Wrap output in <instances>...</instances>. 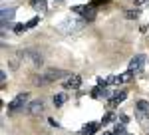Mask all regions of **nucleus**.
<instances>
[{
    "label": "nucleus",
    "instance_id": "1",
    "mask_svg": "<svg viewBox=\"0 0 149 135\" xmlns=\"http://www.w3.org/2000/svg\"><path fill=\"white\" fill-rule=\"evenodd\" d=\"M72 10L76 12V14H80L81 18H86L88 22H92L93 18H95V6L90 4V6H74Z\"/></svg>",
    "mask_w": 149,
    "mask_h": 135
},
{
    "label": "nucleus",
    "instance_id": "2",
    "mask_svg": "<svg viewBox=\"0 0 149 135\" xmlns=\"http://www.w3.org/2000/svg\"><path fill=\"white\" fill-rule=\"evenodd\" d=\"M145 62H147V58L143 56V54H139V56L131 58V62H129V72H133V74H139V72H143V68H145Z\"/></svg>",
    "mask_w": 149,
    "mask_h": 135
},
{
    "label": "nucleus",
    "instance_id": "3",
    "mask_svg": "<svg viewBox=\"0 0 149 135\" xmlns=\"http://www.w3.org/2000/svg\"><path fill=\"white\" fill-rule=\"evenodd\" d=\"M86 18H74V20H66L64 24H68V26H62V30L64 32H76V30H81L84 26H86Z\"/></svg>",
    "mask_w": 149,
    "mask_h": 135
},
{
    "label": "nucleus",
    "instance_id": "4",
    "mask_svg": "<svg viewBox=\"0 0 149 135\" xmlns=\"http://www.w3.org/2000/svg\"><path fill=\"white\" fill-rule=\"evenodd\" d=\"M26 101H28V93H18V95H16V97L10 101V105H8V111L14 113L16 109H20V107H22Z\"/></svg>",
    "mask_w": 149,
    "mask_h": 135
},
{
    "label": "nucleus",
    "instance_id": "5",
    "mask_svg": "<svg viewBox=\"0 0 149 135\" xmlns=\"http://www.w3.org/2000/svg\"><path fill=\"white\" fill-rule=\"evenodd\" d=\"M42 111H44V101L42 100H36V101H32V103H28V113H30L32 117L40 115Z\"/></svg>",
    "mask_w": 149,
    "mask_h": 135
},
{
    "label": "nucleus",
    "instance_id": "6",
    "mask_svg": "<svg viewBox=\"0 0 149 135\" xmlns=\"http://www.w3.org/2000/svg\"><path fill=\"white\" fill-rule=\"evenodd\" d=\"M14 14H16V8H2V12H0V18H2V28L10 24V20L14 18Z\"/></svg>",
    "mask_w": 149,
    "mask_h": 135
},
{
    "label": "nucleus",
    "instance_id": "7",
    "mask_svg": "<svg viewBox=\"0 0 149 135\" xmlns=\"http://www.w3.org/2000/svg\"><path fill=\"white\" fill-rule=\"evenodd\" d=\"M80 86H81V78H80V76H76V74L70 76V78L66 79V88H68V90H78Z\"/></svg>",
    "mask_w": 149,
    "mask_h": 135
},
{
    "label": "nucleus",
    "instance_id": "8",
    "mask_svg": "<svg viewBox=\"0 0 149 135\" xmlns=\"http://www.w3.org/2000/svg\"><path fill=\"white\" fill-rule=\"evenodd\" d=\"M60 78H64V72H60V70H48L46 76H44L46 81H54V79H60Z\"/></svg>",
    "mask_w": 149,
    "mask_h": 135
},
{
    "label": "nucleus",
    "instance_id": "9",
    "mask_svg": "<svg viewBox=\"0 0 149 135\" xmlns=\"http://www.w3.org/2000/svg\"><path fill=\"white\" fill-rule=\"evenodd\" d=\"M97 129H100V125H97V123H86L84 127H81L80 135H93Z\"/></svg>",
    "mask_w": 149,
    "mask_h": 135
},
{
    "label": "nucleus",
    "instance_id": "10",
    "mask_svg": "<svg viewBox=\"0 0 149 135\" xmlns=\"http://www.w3.org/2000/svg\"><path fill=\"white\" fill-rule=\"evenodd\" d=\"M125 97H127V91H115V95L109 100V105L113 107V105H117V103H121Z\"/></svg>",
    "mask_w": 149,
    "mask_h": 135
},
{
    "label": "nucleus",
    "instance_id": "11",
    "mask_svg": "<svg viewBox=\"0 0 149 135\" xmlns=\"http://www.w3.org/2000/svg\"><path fill=\"white\" fill-rule=\"evenodd\" d=\"M30 6H32L34 10H38V12H44L48 8L46 0H30Z\"/></svg>",
    "mask_w": 149,
    "mask_h": 135
},
{
    "label": "nucleus",
    "instance_id": "12",
    "mask_svg": "<svg viewBox=\"0 0 149 135\" xmlns=\"http://www.w3.org/2000/svg\"><path fill=\"white\" fill-rule=\"evenodd\" d=\"M135 111H139V113H149V101L139 100L137 103H135Z\"/></svg>",
    "mask_w": 149,
    "mask_h": 135
},
{
    "label": "nucleus",
    "instance_id": "13",
    "mask_svg": "<svg viewBox=\"0 0 149 135\" xmlns=\"http://www.w3.org/2000/svg\"><path fill=\"white\" fill-rule=\"evenodd\" d=\"M64 101H66V95H64V93H56V95H54V105H56V107H62Z\"/></svg>",
    "mask_w": 149,
    "mask_h": 135
},
{
    "label": "nucleus",
    "instance_id": "14",
    "mask_svg": "<svg viewBox=\"0 0 149 135\" xmlns=\"http://www.w3.org/2000/svg\"><path fill=\"white\" fill-rule=\"evenodd\" d=\"M107 84L109 86H119V84H123V79H121V76H109L107 78Z\"/></svg>",
    "mask_w": 149,
    "mask_h": 135
},
{
    "label": "nucleus",
    "instance_id": "15",
    "mask_svg": "<svg viewBox=\"0 0 149 135\" xmlns=\"http://www.w3.org/2000/svg\"><path fill=\"white\" fill-rule=\"evenodd\" d=\"M113 135H125V125H123V123H115Z\"/></svg>",
    "mask_w": 149,
    "mask_h": 135
},
{
    "label": "nucleus",
    "instance_id": "16",
    "mask_svg": "<svg viewBox=\"0 0 149 135\" xmlns=\"http://www.w3.org/2000/svg\"><path fill=\"white\" fill-rule=\"evenodd\" d=\"M115 119H117V115H115V113H111V111H107L105 113V115H103V123H111V121H115Z\"/></svg>",
    "mask_w": 149,
    "mask_h": 135
},
{
    "label": "nucleus",
    "instance_id": "17",
    "mask_svg": "<svg viewBox=\"0 0 149 135\" xmlns=\"http://www.w3.org/2000/svg\"><path fill=\"white\" fill-rule=\"evenodd\" d=\"M139 14H141V10H139V8H135V10H127V12H125L127 18H139Z\"/></svg>",
    "mask_w": 149,
    "mask_h": 135
},
{
    "label": "nucleus",
    "instance_id": "18",
    "mask_svg": "<svg viewBox=\"0 0 149 135\" xmlns=\"http://www.w3.org/2000/svg\"><path fill=\"white\" fill-rule=\"evenodd\" d=\"M28 30V24H16L14 26V32L16 34H22V32H26Z\"/></svg>",
    "mask_w": 149,
    "mask_h": 135
},
{
    "label": "nucleus",
    "instance_id": "19",
    "mask_svg": "<svg viewBox=\"0 0 149 135\" xmlns=\"http://www.w3.org/2000/svg\"><path fill=\"white\" fill-rule=\"evenodd\" d=\"M121 79H123V84H125V81H131V79H133V72L127 70L125 74H121Z\"/></svg>",
    "mask_w": 149,
    "mask_h": 135
},
{
    "label": "nucleus",
    "instance_id": "20",
    "mask_svg": "<svg viewBox=\"0 0 149 135\" xmlns=\"http://www.w3.org/2000/svg\"><path fill=\"white\" fill-rule=\"evenodd\" d=\"M117 119H119V123H123V125H127V123H129V121H131V119H129V117H127L125 113H121V115H119V117H117Z\"/></svg>",
    "mask_w": 149,
    "mask_h": 135
},
{
    "label": "nucleus",
    "instance_id": "21",
    "mask_svg": "<svg viewBox=\"0 0 149 135\" xmlns=\"http://www.w3.org/2000/svg\"><path fill=\"white\" fill-rule=\"evenodd\" d=\"M38 24H40V18H38V16H34V18L28 22V28H34V26H38Z\"/></svg>",
    "mask_w": 149,
    "mask_h": 135
},
{
    "label": "nucleus",
    "instance_id": "22",
    "mask_svg": "<svg viewBox=\"0 0 149 135\" xmlns=\"http://www.w3.org/2000/svg\"><path fill=\"white\" fill-rule=\"evenodd\" d=\"M97 86H100V88H107L109 84H107V79H103V78H97Z\"/></svg>",
    "mask_w": 149,
    "mask_h": 135
},
{
    "label": "nucleus",
    "instance_id": "23",
    "mask_svg": "<svg viewBox=\"0 0 149 135\" xmlns=\"http://www.w3.org/2000/svg\"><path fill=\"white\" fill-rule=\"evenodd\" d=\"M0 84H2V88L6 86V72H4V70L0 72Z\"/></svg>",
    "mask_w": 149,
    "mask_h": 135
},
{
    "label": "nucleus",
    "instance_id": "24",
    "mask_svg": "<svg viewBox=\"0 0 149 135\" xmlns=\"http://www.w3.org/2000/svg\"><path fill=\"white\" fill-rule=\"evenodd\" d=\"M147 2L149 0H135V6L139 8V6H143V4H147Z\"/></svg>",
    "mask_w": 149,
    "mask_h": 135
},
{
    "label": "nucleus",
    "instance_id": "25",
    "mask_svg": "<svg viewBox=\"0 0 149 135\" xmlns=\"http://www.w3.org/2000/svg\"><path fill=\"white\" fill-rule=\"evenodd\" d=\"M50 125H52V127H58V125H60V123H58L56 119H50Z\"/></svg>",
    "mask_w": 149,
    "mask_h": 135
},
{
    "label": "nucleus",
    "instance_id": "26",
    "mask_svg": "<svg viewBox=\"0 0 149 135\" xmlns=\"http://www.w3.org/2000/svg\"><path fill=\"white\" fill-rule=\"evenodd\" d=\"M103 135H113V131H103Z\"/></svg>",
    "mask_w": 149,
    "mask_h": 135
},
{
    "label": "nucleus",
    "instance_id": "27",
    "mask_svg": "<svg viewBox=\"0 0 149 135\" xmlns=\"http://www.w3.org/2000/svg\"><path fill=\"white\" fill-rule=\"evenodd\" d=\"M125 135H131V133H125Z\"/></svg>",
    "mask_w": 149,
    "mask_h": 135
},
{
    "label": "nucleus",
    "instance_id": "28",
    "mask_svg": "<svg viewBox=\"0 0 149 135\" xmlns=\"http://www.w3.org/2000/svg\"><path fill=\"white\" fill-rule=\"evenodd\" d=\"M60 2H62V0H60Z\"/></svg>",
    "mask_w": 149,
    "mask_h": 135
}]
</instances>
